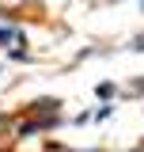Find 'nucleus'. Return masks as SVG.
I'll list each match as a JSON object with an SVG mask.
<instances>
[{"label": "nucleus", "instance_id": "1", "mask_svg": "<svg viewBox=\"0 0 144 152\" xmlns=\"http://www.w3.org/2000/svg\"><path fill=\"white\" fill-rule=\"evenodd\" d=\"M31 110H38V114H57V103H53V99H38Z\"/></svg>", "mask_w": 144, "mask_h": 152}, {"label": "nucleus", "instance_id": "3", "mask_svg": "<svg viewBox=\"0 0 144 152\" xmlns=\"http://www.w3.org/2000/svg\"><path fill=\"white\" fill-rule=\"evenodd\" d=\"M129 50H137V53H140V50H144V34H140V38H133V46H129Z\"/></svg>", "mask_w": 144, "mask_h": 152}, {"label": "nucleus", "instance_id": "5", "mask_svg": "<svg viewBox=\"0 0 144 152\" xmlns=\"http://www.w3.org/2000/svg\"><path fill=\"white\" fill-rule=\"evenodd\" d=\"M140 4H144V0H140Z\"/></svg>", "mask_w": 144, "mask_h": 152}, {"label": "nucleus", "instance_id": "2", "mask_svg": "<svg viewBox=\"0 0 144 152\" xmlns=\"http://www.w3.org/2000/svg\"><path fill=\"white\" fill-rule=\"evenodd\" d=\"M114 95V84H99V99H110Z\"/></svg>", "mask_w": 144, "mask_h": 152}, {"label": "nucleus", "instance_id": "4", "mask_svg": "<svg viewBox=\"0 0 144 152\" xmlns=\"http://www.w3.org/2000/svg\"><path fill=\"white\" fill-rule=\"evenodd\" d=\"M129 91H144V80H137V84H133V88H129Z\"/></svg>", "mask_w": 144, "mask_h": 152}]
</instances>
